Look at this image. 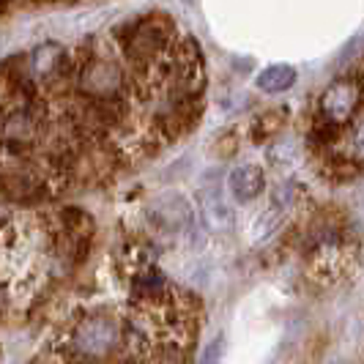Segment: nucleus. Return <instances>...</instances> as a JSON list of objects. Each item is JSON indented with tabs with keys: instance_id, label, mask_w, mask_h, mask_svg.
<instances>
[{
	"instance_id": "obj_1",
	"label": "nucleus",
	"mask_w": 364,
	"mask_h": 364,
	"mask_svg": "<svg viewBox=\"0 0 364 364\" xmlns=\"http://www.w3.org/2000/svg\"><path fill=\"white\" fill-rule=\"evenodd\" d=\"M121 340H124L121 323L109 315L96 312L74 328L72 348L85 359H102V356H109L115 348H121Z\"/></svg>"
},
{
	"instance_id": "obj_2",
	"label": "nucleus",
	"mask_w": 364,
	"mask_h": 364,
	"mask_svg": "<svg viewBox=\"0 0 364 364\" xmlns=\"http://www.w3.org/2000/svg\"><path fill=\"white\" fill-rule=\"evenodd\" d=\"M170 33H173V25L170 19L164 17H146L140 22H134L127 33V44H124V53H127L129 60L134 63H148L154 58L167 50L170 44Z\"/></svg>"
},
{
	"instance_id": "obj_3",
	"label": "nucleus",
	"mask_w": 364,
	"mask_h": 364,
	"mask_svg": "<svg viewBox=\"0 0 364 364\" xmlns=\"http://www.w3.org/2000/svg\"><path fill=\"white\" fill-rule=\"evenodd\" d=\"M364 88L359 80L348 77V80H337L331 82L321 102H318V115L323 121V127H343L353 118V112L362 105Z\"/></svg>"
},
{
	"instance_id": "obj_4",
	"label": "nucleus",
	"mask_w": 364,
	"mask_h": 364,
	"mask_svg": "<svg viewBox=\"0 0 364 364\" xmlns=\"http://www.w3.org/2000/svg\"><path fill=\"white\" fill-rule=\"evenodd\" d=\"M146 219L159 233H186L195 225L192 203L178 192H164L146 205Z\"/></svg>"
},
{
	"instance_id": "obj_5",
	"label": "nucleus",
	"mask_w": 364,
	"mask_h": 364,
	"mask_svg": "<svg viewBox=\"0 0 364 364\" xmlns=\"http://www.w3.org/2000/svg\"><path fill=\"white\" fill-rule=\"evenodd\" d=\"M121 88H124V69L109 58H93L80 74V91L99 102L115 99Z\"/></svg>"
},
{
	"instance_id": "obj_6",
	"label": "nucleus",
	"mask_w": 364,
	"mask_h": 364,
	"mask_svg": "<svg viewBox=\"0 0 364 364\" xmlns=\"http://www.w3.org/2000/svg\"><path fill=\"white\" fill-rule=\"evenodd\" d=\"M200 203H203V211L208 222L214 228H228L233 222V214H230V203L225 198L222 192V183H219V173H208L200 183Z\"/></svg>"
},
{
	"instance_id": "obj_7",
	"label": "nucleus",
	"mask_w": 364,
	"mask_h": 364,
	"mask_svg": "<svg viewBox=\"0 0 364 364\" xmlns=\"http://www.w3.org/2000/svg\"><path fill=\"white\" fill-rule=\"evenodd\" d=\"M266 189V176L257 164H238L228 178V195L236 203H252Z\"/></svg>"
},
{
	"instance_id": "obj_8",
	"label": "nucleus",
	"mask_w": 364,
	"mask_h": 364,
	"mask_svg": "<svg viewBox=\"0 0 364 364\" xmlns=\"http://www.w3.org/2000/svg\"><path fill=\"white\" fill-rule=\"evenodd\" d=\"M36 134H38L36 121H33V115L25 112V109H17V112L6 115L3 124H0V140H3L6 146H14V148L31 146V143L36 140Z\"/></svg>"
},
{
	"instance_id": "obj_9",
	"label": "nucleus",
	"mask_w": 364,
	"mask_h": 364,
	"mask_svg": "<svg viewBox=\"0 0 364 364\" xmlns=\"http://www.w3.org/2000/svg\"><path fill=\"white\" fill-rule=\"evenodd\" d=\"M63 63V47L47 41V44H38L36 50L31 53V74L44 80V77H53L58 72V66Z\"/></svg>"
},
{
	"instance_id": "obj_10",
	"label": "nucleus",
	"mask_w": 364,
	"mask_h": 364,
	"mask_svg": "<svg viewBox=\"0 0 364 364\" xmlns=\"http://www.w3.org/2000/svg\"><path fill=\"white\" fill-rule=\"evenodd\" d=\"M293 82H296V69L285 66V63H277V66L263 69L255 80V85L263 93H285L293 88Z\"/></svg>"
},
{
	"instance_id": "obj_11",
	"label": "nucleus",
	"mask_w": 364,
	"mask_h": 364,
	"mask_svg": "<svg viewBox=\"0 0 364 364\" xmlns=\"http://www.w3.org/2000/svg\"><path fill=\"white\" fill-rule=\"evenodd\" d=\"M285 205H288V203L274 198L272 205H269L266 211H260V217L252 222V238H255V241H269V238L279 230V225H282V219H285Z\"/></svg>"
},
{
	"instance_id": "obj_12",
	"label": "nucleus",
	"mask_w": 364,
	"mask_h": 364,
	"mask_svg": "<svg viewBox=\"0 0 364 364\" xmlns=\"http://www.w3.org/2000/svg\"><path fill=\"white\" fill-rule=\"evenodd\" d=\"M348 154L353 162H364V115H359L348 132Z\"/></svg>"
},
{
	"instance_id": "obj_13",
	"label": "nucleus",
	"mask_w": 364,
	"mask_h": 364,
	"mask_svg": "<svg viewBox=\"0 0 364 364\" xmlns=\"http://www.w3.org/2000/svg\"><path fill=\"white\" fill-rule=\"evenodd\" d=\"M222 340H217V346ZM211 359H219V348H208L205 353H203V362H211Z\"/></svg>"
},
{
	"instance_id": "obj_14",
	"label": "nucleus",
	"mask_w": 364,
	"mask_h": 364,
	"mask_svg": "<svg viewBox=\"0 0 364 364\" xmlns=\"http://www.w3.org/2000/svg\"><path fill=\"white\" fill-rule=\"evenodd\" d=\"M183 3H195V0H183Z\"/></svg>"
}]
</instances>
